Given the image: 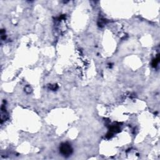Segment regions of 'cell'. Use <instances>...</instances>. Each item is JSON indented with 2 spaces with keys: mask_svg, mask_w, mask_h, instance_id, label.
<instances>
[{
  "mask_svg": "<svg viewBox=\"0 0 160 160\" xmlns=\"http://www.w3.org/2000/svg\"><path fill=\"white\" fill-rule=\"evenodd\" d=\"M59 150L61 153L64 156H68L71 154L72 152V149L71 145L67 142H64L61 144Z\"/></svg>",
  "mask_w": 160,
  "mask_h": 160,
  "instance_id": "cell-1",
  "label": "cell"
}]
</instances>
